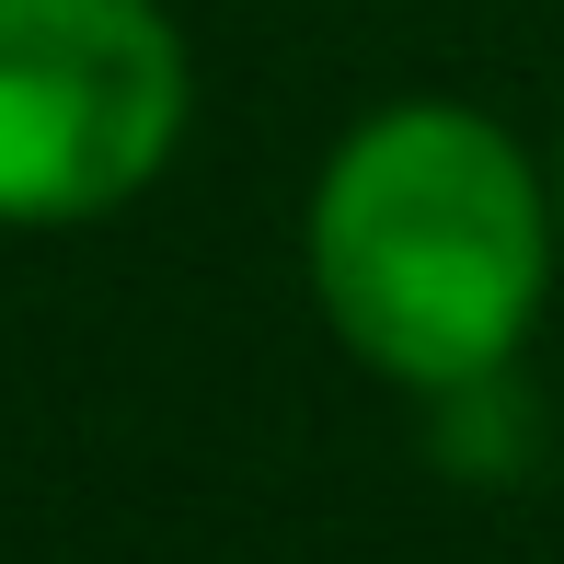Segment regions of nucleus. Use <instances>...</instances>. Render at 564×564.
<instances>
[{
	"label": "nucleus",
	"instance_id": "f03ea898",
	"mask_svg": "<svg viewBox=\"0 0 564 564\" xmlns=\"http://www.w3.org/2000/svg\"><path fill=\"white\" fill-rule=\"evenodd\" d=\"M185 139V46L150 0H0V219H105Z\"/></svg>",
	"mask_w": 564,
	"mask_h": 564
},
{
	"label": "nucleus",
	"instance_id": "f257e3e1",
	"mask_svg": "<svg viewBox=\"0 0 564 564\" xmlns=\"http://www.w3.org/2000/svg\"><path fill=\"white\" fill-rule=\"evenodd\" d=\"M553 276L542 173L473 105H392L312 185V300L403 392H484Z\"/></svg>",
	"mask_w": 564,
	"mask_h": 564
}]
</instances>
